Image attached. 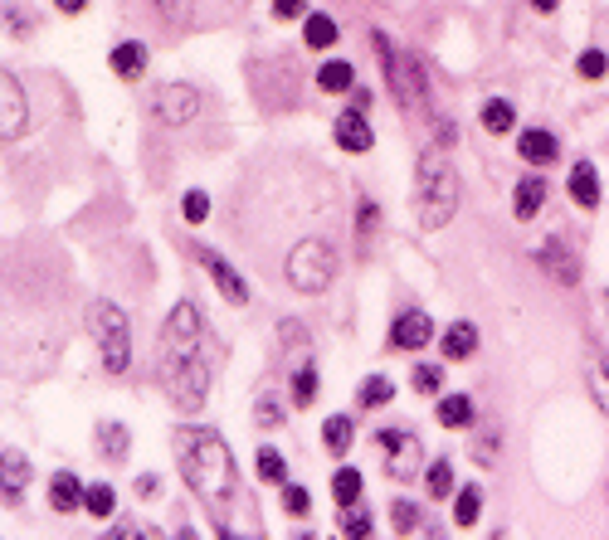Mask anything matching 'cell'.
Segmentation results:
<instances>
[{
    "mask_svg": "<svg viewBox=\"0 0 609 540\" xmlns=\"http://www.w3.org/2000/svg\"><path fill=\"white\" fill-rule=\"evenodd\" d=\"M210 375H215V360L205 351V317L191 297H181L156 341V380L181 414H200L210 399Z\"/></svg>",
    "mask_w": 609,
    "mask_h": 540,
    "instance_id": "obj_1",
    "label": "cell"
},
{
    "mask_svg": "<svg viewBox=\"0 0 609 540\" xmlns=\"http://www.w3.org/2000/svg\"><path fill=\"white\" fill-rule=\"evenodd\" d=\"M176 463L181 477L195 497L205 506H225L239 487V472H234V453L215 429H181L176 433Z\"/></svg>",
    "mask_w": 609,
    "mask_h": 540,
    "instance_id": "obj_2",
    "label": "cell"
},
{
    "mask_svg": "<svg viewBox=\"0 0 609 540\" xmlns=\"http://www.w3.org/2000/svg\"><path fill=\"white\" fill-rule=\"evenodd\" d=\"M415 215H419V229H424V234L444 229V224L458 215V180H454V166H449V161H444L434 146L419 156Z\"/></svg>",
    "mask_w": 609,
    "mask_h": 540,
    "instance_id": "obj_3",
    "label": "cell"
},
{
    "mask_svg": "<svg viewBox=\"0 0 609 540\" xmlns=\"http://www.w3.org/2000/svg\"><path fill=\"white\" fill-rule=\"evenodd\" d=\"M88 336H93L108 375H122L132 365V326H127V312L117 302H108V297L88 302Z\"/></svg>",
    "mask_w": 609,
    "mask_h": 540,
    "instance_id": "obj_4",
    "label": "cell"
},
{
    "mask_svg": "<svg viewBox=\"0 0 609 540\" xmlns=\"http://www.w3.org/2000/svg\"><path fill=\"white\" fill-rule=\"evenodd\" d=\"M376 49H381L385 83H390L395 103L410 117H429V88H424V69L415 64V54H405L400 44H390L385 35H376Z\"/></svg>",
    "mask_w": 609,
    "mask_h": 540,
    "instance_id": "obj_5",
    "label": "cell"
},
{
    "mask_svg": "<svg viewBox=\"0 0 609 540\" xmlns=\"http://www.w3.org/2000/svg\"><path fill=\"white\" fill-rule=\"evenodd\" d=\"M283 278L293 283L298 292H327L332 288V278H337V249L327 244V239H298L293 249H288V258H283Z\"/></svg>",
    "mask_w": 609,
    "mask_h": 540,
    "instance_id": "obj_6",
    "label": "cell"
},
{
    "mask_svg": "<svg viewBox=\"0 0 609 540\" xmlns=\"http://www.w3.org/2000/svg\"><path fill=\"white\" fill-rule=\"evenodd\" d=\"M152 117L156 122H166V127H186L200 117V88L195 83H181V78H171V83H156L152 88Z\"/></svg>",
    "mask_w": 609,
    "mask_h": 540,
    "instance_id": "obj_7",
    "label": "cell"
},
{
    "mask_svg": "<svg viewBox=\"0 0 609 540\" xmlns=\"http://www.w3.org/2000/svg\"><path fill=\"white\" fill-rule=\"evenodd\" d=\"M25 132H30V98L15 73L0 69V142H20Z\"/></svg>",
    "mask_w": 609,
    "mask_h": 540,
    "instance_id": "obj_8",
    "label": "cell"
},
{
    "mask_svg": "<svg viewBox=\"0 0 609 540\" xmlns=\"http://www.w3.org/2000/svg\"><path fill=\"white\" fill-rule=\"evenodd\" d=\"M376 443L385 448V472L390 477H415V468H419V438L415 433H405V429H381L376 433Z\"/></svg>",
    "mask_w": 609,
    "mask_h": 540,
    "instance_id": "obj_9",
    "label": "cell"
},
{
    "mask_svg": "<svg viewBox=\"0 0 609 540\" xmlns=\"http://www.w3.org/2000/svg\"><path fill=\"white\" fill-rule=\"evenodd\" d=\"M195 258L205 263L210 283L220 288V297H225V302H234V307H244V302H249V283L239 278V268L229 263L225 253H215V249H195Z\"/></svg>",
    "mask_w": 609,
    "mask_h": 540,
    "instance_id": "obj_10",
    "label": "cell"
},
{
    "mask_svg": "<svg viewBox=\"0 0 609 540\" xmlns=\"http://www.w3.org/2000/svg\"><path fill=\"white\" fill-rule=\"evenodd\" d=\"M434 341V322L424 312H400L395 326H390V346L395 351H424Z\"/></svg>",
    "mask_w": 609,
    "mask_h": 540,
    "instance_id": "obj_11",
    "label": "cell"
},
{
    "mask_svg": "<svg viewBox=\"0 0 609 540\" xmlns=\"http://www.w3.org/2000/svg\"><path fill=\"white\" fill-rule=\"evenodd\" d=\"M536 263L561 283V288H575L580 283V263L571 258V249H566V239H546L541 249H536Z\"/></svg>",
    "mask_w": 609,
    "mask_h": 540,
    "instance_id": "obj_12",
    "label": "cell"
},
{
    "mask_svg": "<svg viewBox=\"0 0 609 540\" xmlns=\"http://www.w3.org/2000/svg\"><path fill=\"white\" fill-rule=\"evenodd\" d=\"M332 137H337V146L351 151V156H361V151H371V146H376V132H371V122L361 117V108L342 112V117H337V127H332Z\"/></svg>",
    "mask_w": 609,
    "mask_h": 540,
    "instance_id": "obj_13",
    "label": "cell"
},
{
    "mask_svg": "<svg viewBox=\"0 0 609 540\" xmlns=\"http://www.w3.org/2000/svg\"><path fill=\"white\" fill-rule=\"evenodd\" d=\"M30 487V463L10 448V453H0V497L5 502H20V492Z\"/></svg>",
    "mask_w": 609,
    "mask_h": 540,
    "instance_id": "obj_14",
    "label": "cell"
},
{
    "mask_svg": "<svg viewBox=\"0 0 609 540\" xmlns=\"http://www.w3.org/2000/svg\"><path fill=\"white\" fill-rule=\"evenodd\" d=\"M517 151H522L532 166H551V161L561 156V142H556L546 127H527V132L517 137Z\"/></svg>",
    "mask_w": 609,
    "mask_h": 540,
    "instance_id": "obj_15",
    "label": "cell"
},
{
    "mask_svg": "<svg viewBox=\"0 0 609 540\" xmlns=\"http://www.w3.org/2000/svg\"><path fill=\"white\" fill-rule=\"evenodd\" d=\"M571 200L580 210H595L600 205V171L590 161H575L571 166Z\"/></svg>",
    "mask_w": 609,
    "mask_h": 540,
    "instance_id": "obj_16",
    "label": "cell"
},
{
    "mask_svg": "<svg viewBox=\"0 0 609 540\" xmlns=\"http://www.w3.org/2000/svg\"><path fill=\"white\" fill-rule=\"evenodd\" d=\"M337 39H342V30H337V20H332V15H322V10L303 15V44H307V49L327 54V49H332Z\"/></svg>",
    "mask_w": 609,
    "mask_h": 540,
    "instance_id": "obj_17",
    "label": "cell"
},
{
    "mask_svg": "<svg viewBox=\"0 0 609 540\" xmlns=\"http://www.w3.org/2000/svg\"><path fill=\"white\" fill-rule=\"evenodd\" d=\"M49 506H54L59 516L83 511V482H78L74 472H54V482H49Z\"/></svg>",
    "mask_w": 609,
    "mask_h": 540,
    "instance_id": "obj_18",
    "label": "cell"
},
{
    "mask_svg": "<svg viewBox=\"0 0 609 540\" xmlns=\"http://www.w3.org/2000/svg\"><path fill=\"white\" fill-rule=\"evenodd\" d=\"M439 346H444V356H449V360H473V356H478V326H473V322H454L444 336H439Z\"/></svg>",
    "mask_w": 609,
    "mask_h": 540,
    "instance_id": "obj_19",
    "label": "cell"
},
{
    "mask_svg": "<svg viewBox=\"0 0 609 540\" xmlns=\"http://www.w3.org/2000/svg\"><path fill=\"white\" fill-rule=\"evenodd\" d=\"M512 200H517V205H512V215L517 219H536L541 215V205H546V176H522Z\"/></svg>",
    "mask_w": 609,
    "mask_h": 540,
    "instance_id": "obj_20",
    "label": "cell"
},
{
    "mask_svg": "<svg viewBox=\"0 0 609 540\" xmlns=\"http://www.w3.org/2000/svg\"><path fill=\"white\" fill-rule=\"evenodd\" d=\"M113 73H122V78H142V73H147V44L122 39V44L113 49Z\"/></svg>",
    "mask_w": 609,
    "mask_h": 540,
    "instance_id": "obj_21",
    "label": "cell"
},
{
    "mask_svg": "<svg viewBox=\"0 0 609 540\" xmlns=\"http://www.w3.org/2000/svg\"><path fill=\"white\" fill-rule=\"evenodd\" d=\"M322 443H327V453H332V458H342L346 448L356 443V424H351V414H332V419L322 424Z\"/></svg>",
    "mask_w": 609,
    "mask_h": 540,
    "instance_id": "obj_22",
    "label": "cell"
},
{
    "mask_svg": "<svg viewBox=\"0 0 609 540\" xmlns=\"http://www.w3.org/2000/svg\"><path fill=\"white\" fill-rule=\"evenodd\" d=\"M434 419H439L444 429H468V424H473V399L468 395H444L439 399V409H434Z\"/></svg>",
    "mask_w": 609,
    "mask_h": 540,
    "instance_id": "obj_23",
    "label": "cell"
},
{
    "mask_svg": "<svg viewBox=\"0 0 609 540\" xmlns=\"http://www.w3.org/2000/svg\"><path fill=\"white\" fill-rule=\"evenodd\" d=\"M478 117H483V127H488L493 137H502V132H512V127H517V108H512L507 98H488Z\"/></svg>",
    "mask_w": 609,
    "mask_h": 540,
    "instance_id": "obj_24",
    "label": "cell"
},
{
    "mask_svg": "<svg viewBox=\"0 0 609 540\" xmlns=\"http://www.w3.org/2000/svg\"><path fill=\"white\" fill-rule=\"evenodd\" d=\"M83 511H88V516H98V521L117 516V492L108 487V482H93V487H83Z\"/></svg>",
    "mask_w": 609,
    "mask_h": 540,
    "instance_id": "obj_25",
    "label": "cell"
},
{
    "mask_svg": "<svg viewBox=\"0 0 609 540\" xmlns=\"http://www.w3.org/2000/svg\"><path fill=\"white\" fill-rule=\"evenodd\" d=\"M585 385H590V395H595V404L609 414V360L605 356H590L585 360Z\"/></svg>",
    "mask_w": 609,
    "mask_h": 540,
    "instance_id": "obj_26",
    "label": "cell"
},
{
    "mask_svg": "<svg viewBox=\"0 0 609 540\" xmlns=\"http://www.w3.org/2000/svg\"><path fill=\"white\" fill-rule=\"evenodd\" d=\"M351 83H356V69H351L346 59L322 64V73H317V88H322V93H351Z\"/></svg>",
    "mask_w": 609,
    "mask_h": 540,
    "instance_id": "obj_27",
    "label": "cell"
},
{
    "mask_svg": "<svg viewBox=\"0 0 609 540\" xmlns=\"http://www.w3.org/2000/svg\"><path fill=\"white\" fill-rule=\"evenodd\" d=\"M390 399H395L390 375H371V380H361V390H356V404H361V409H381Z\"/></svg>",
    "mask_w": 609,
    "mask_h": 540,
    "instance_id": "obj_28",
    "label": "cell"
},
{
    "mask_svg": "<svg viewBox=\"0 0 609 540\" xmlns=\"http://www.w3.org/2000/svg\"><path fill=\"white\" fill-rule=\"evenodd\" d=\"M254 472H259V482H273V487L288 482V463H283L278 448H259V453H254Z\"/></svg>",
    "mask_w": 609,
    "mask_h": 540,
    "instance_id": "obj_29",
    "label": "cell"
},
{
    "mask_svg": "<svg viewBox=\"0 0 609 540\" xmlns=\"http://www.w3.org/2000/svg\"><path fill=\"white\" fill-rule=\"evenodd\" d=\"M127 443H132V438H127L122 424H103V429H98V453H103L108 463H122V458H127Z\"/></svg>",
    "mask_w": 609,
    "mask_h": 540,
    "instance_id": "obj_30",
    "label": "cell"
},
{
    "mask_svg": "<svg viewBox=\"0 0 609 540\" xmlns=\"http://www.w3.org/2000/svg\"><path fill=\"white\" fill-rule=\"evenodd\" d=\"M424 482H429V497H454V463L449 458H434L429 463V472H424Z\"/></svg>",
    "mask_w": 609,
    "mask_h": 540,
    "instance_id": "obj_31",
    "label": "cell"
},
{
    "mask_svg": "<svg viewBox=\"0 0 609 540\" xmlns=\"http://www.w3.org/2000/svg\"><path fill=\"white\" fill-rule=\"evenodd\" d=\"M332 497H337V506H351L361 502V472L356 468H337V477H332Z\"/></svg>",
    "mask_w": 609,
    "mask_h": 540,
    "instance_id": "obj_32",
    "label": "cell"
},
{
    "mask_svg": "<svg viewBox=\"0 0 609 540\" xmlns=\"http://www.w3.org/2000/svg\"><path fill=\"white\" fill-rule=\"evenodd\" d=\"M478 511H483V492H478V487H458V497H454L458 526H478Z\"/></svg>",
    "mask_w": 609,
    "mask_h": 540,
    "instance_id": "obj_33",
    "label": "cell"
},
{
    "mask_svg": "<svg viewBox=\"0 0 609 540\" xmlns=\"http://www.w3.org/2000/svg\"><path fill=\"white\" fill-rule=\"evenodd\" d=\"M312 399H317V370H312V365H303V370L293 375V404H298V409H307Z\"/></svg>",
    "mask_w": 609,
    "mask_h": 540,
    "instance_id": "obj_34",
    "label": "cell"
},
{
    "mask_svg": "<svg viewBox=\"0 0 609 540\" xmlns=\"http://www.w3.org/2000/svg\"><path fill=\"white\" fill-rule=\"evenodd\" d=\"M283 511H288V516H307V511H312V492L298 487V482H283Z\"/></svg>",
    "mask_w": 609,
    "mask_h": 540,
    "instance_id": "obj_35",
    "label": "cell"
},
{
    "mask_svg": "<svg viewBox=\"0 0 609 540\" xmlns=\"http://www.w3.org/2000/svg\"><path fill=\"white\" fill-rule=\"evenodd\" d=\"M390 526H395L400 536L419 531V506L415 502H395V506H390Z\"/></svg>",
    "mask_w": 609,
    "mask_h": 540,
    "instance_id": "obj_36",
    "label": "cell"
},
{
    "mask_svg": "<svg viewBox=\"0 0 609 540\" xmlns=\"http://www.w3.org/2000/svg\"><path fill=\"white\" fill-rule=\"evenodd\" d=\"M575 69H580V78H590V83H595V78H605V73H609V59H605V49H585V54H580V64H575Z\"/></svg>",
    "mask_w": 609,
    "mask_h": 540,
    "instance_id": "obj_37",
    "label": "cell"
},
{
    "mask_svg": "<svg viewBox=\"0 0 609 540\" xmlns=\"http://www.w3.org/2000/svg\"><path fill=\"white\" fill-rule=\"evenodd\" d=\"M439 385H444V370H439V365H415V390L439 395Z\"/></svg>",
    "mask_w": 609,
    "mask_h": 540,
    "instance_id": "obj_38",
    "label": "cell"
},
{
    "mask_svg": "<svg viewBox=\"0 0 609 540\" xmlns=\"http://www.w3.org/2000/svg\"><path fill=\"white\" fill-rule=\"evenodd\" d=\"M205 215H210V195H205V190H186V219H191V224H205Z\"/></svg>",
    "mask_w": 609,
    "mask_h": 540,
    "instance_id": "obj_39",
    "label": "cell"
},
{
    "mask_svg": "<svg viewBox=\"0 0 609 540\" xmlns=\"http://www.w3.org/2000/svg\"><path fill=\"white\" fill-rule=\"evenodd\" d=\"M254 414H259V424H264V429H278V424H283V409H278V404H273L268 395H259Z\"/></svg>",
    "mask_w": 609,
    "mask_h": 540,
    "instance_id": "obj_40",
    "label": "cell"
},
{
    "mask_svg": "<svg viewBox=\"0 0 609 540\" xmlns=\"http://www.w3.org/2000/svg\"><path fill=\"white\" fill-rule=\"evenodd\" d=\"M376 224H381V210H376V200H361V215H356V229H361V234H371Z\"/></svg>",
    "mask_w": 609,
    "mask_h": 540,
    "instance_id": "obj_41",
    "label": "cell"
},
{
    "mask_svg": "<svg viewBox=\"0 0 609 540\" xmlns=\"http://www.w3.org/2000/svg\"><path fill=\"white\" fill-rule=\"evenodd\" d=\"M273 15L278 20H298V15H307V0H273Z\"/></svg>",
    "mask_w": 609,
    "mask_h": 540,
    "instance_id": "obj_42",
    "label": "cell"
},
{
    "mask_svg": "<svg viewBox=\"0 0 609 540\" xmlns=\"http://www.w3.org/2000/svg\"><path fill=\"white\" fill-rule=\"evenodd\" d=\"M346 536H371V516L351 506V516H346Z\"/></svg>",
    "mask_w": 609,
    "mask_h": 540,
    "instance_id": "obj_43",
    "label": "cell"
},
{
    "mask_svg": "<svg viewBox=\"0 0 609 540\" xmlns=\"http://www.w3.org/2000/svg\"><path fill=\"white\" fill-rule=\"evenodd\" d=\"M156 5H161V15H166V20H171V25H176V20H186V15H191V10H186V0H156Z\"/></svg>",
    "mask_w": 609,
    "mask_h": 540,
    "instance_id": "obj_44",
    "label": "cell"
},
{
    "mask_svg": "<svg viewBox=\"0 0 609 540\" xmlns=\"http://www.w3.org/2000/svg\"><path fill=\"white\" fill-rule=\"evenodd\" d=\"M278 336H283L288 346H307V331L298 322H283V326H278Z\"/></svg>",
    "mask_w": 609,
    "mask_h": 540,
    "instance_id": "obj_45",
    "label": "cell"
},
{
    "mask_svg": "<svg viewBox=\"0 0 609 540\" xmlns=\"http://www.w3.org/2000/svg\"><path fill=\"white\" fill-rule=\"evenodd\" d=\"M156 492V477H137V497H152Z\"/></svg>",
    "mask_w": 609,
    "mask_h": 540,
    "instance_id": "obj_46",
    "label": "cell"
},
{
    "mask_svg": "<svg viewBox=\"0 0 609 540\" xmlns=\"http://www.w3.org/2000/svg\"><path fill=\"white\" fill-rule=\"evenodd\" d=\"M54 5H59V10H64V15H78V10H83V5H88V0H54Z\"/></svg>",
    "mask_w": 609,
    "mask_h": 540,
    "instance_id": "obj_47",
    "label": "cell"
},
{
    "mask_svg": "<svg viewBox=\"0 0 609 540\" xmlns=\"http://www.w3.org/2000/svg\"><path fill=\"white\" fill-rule=\"evenodd\" d=\"M536 10H541V15H551V10H556V5H561V0H532Z\"/></svg>",
    "mask_w": 609,
    "mask_h": 540,
    "instance_id": "obj_48",
    "label": "cell"
}]
</instances>
